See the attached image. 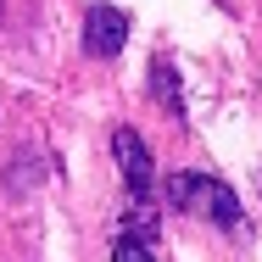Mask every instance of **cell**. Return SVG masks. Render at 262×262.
I'll return each mask as SVG.
<instances>
[{
	"instance_id": "cell-3",
	"label": "cell",
	"mask_w": 262,
	"mask_h": 262,
	"mask_svg": "<svg viewBox=\"0 0 262 262\" xmlns=\"http://www.w3.org/2000/svg\"><path fill=\"white\" fill-rule=\"evenodd\" d=\"M128 39V17L112 11V6H90L84 11V51L90 56H117Z\"/></svg>"
},
{
	"instance_id": "cell-5",
	"label": "cell",
	"mask_w": 262,
	"mask_h": 262,
	"mask_svg": "<svg viewBox=\"0 0 262 262\" xmlns=\"http://www.w3.org/2000/svg\"><path fill=\"white\" fill-rule=\"evenodd\" d=\"M112 262H157L145 251V240L140 234H117V246H112Z\"/></svg>"
},
{
	"instance_id": "cell-1",
	"label": "cell",
	"mask_w": 262,
	"mask_h": 262,
	"mask_svg": "<svg viewBox=\"0 0 262 262\" xmlns=\"http://www.w3.org/2000/svg\"><path fill=\"white\" fill-rule=\"evenodd\" d=\"M167 201L179 212H195V217L217 223V229H240L234 190H229L223 179H212V173H173V179H167Z\"/></svg>"
},
{
	"instance_id": "cell-4",
	"label": "cell",
	"mask_w": 262,
	"mask_h": 262,
	"mask_svg": "<svg viewBox=\"0 0 262 262\" xmlns=\"http://www.w3.org/2000/svg\"><path fill=\"white\" fill-rule=\"evenodd\" d=\"M151 95H157V106L162 112H173V117H179V112H184V95H179V73H173V61H151Z\"/></svg>"
},
{
	"instance_id": "cell-2",
	"label": "cell",
	"mask_w": 262,
	"mask_h": 262,
	"mask_svg": "<svg viewBox=\"0 0 262 262\" xmlns=\"http://www.w3.org/2000/svg\"><path fill=\"white\" fill-rule=\"evenodd\" d=\"M112 157L123 167V179H128V195L140 201V207H151V190H157V162L145 151V140L134 134V128H117L112 134Z\"/></svg>"
}]
</instances>
